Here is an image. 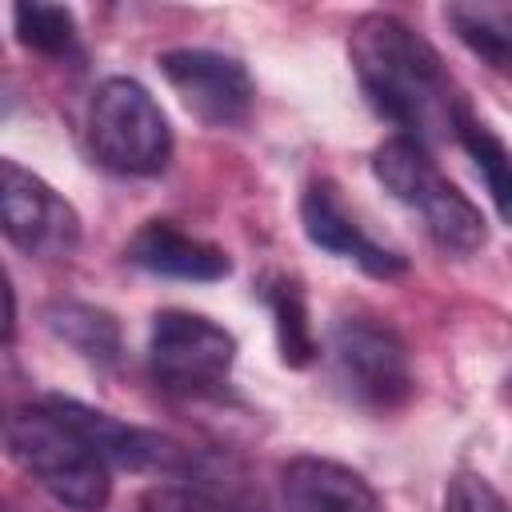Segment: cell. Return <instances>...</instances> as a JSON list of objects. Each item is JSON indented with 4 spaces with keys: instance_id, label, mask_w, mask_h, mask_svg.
<instances>
[{
    "instance_id": "obj_1",
    "label": "cell",
    "mask_w": 512,
    "mask_h": 512,
    "mask_svg": "<svg viewBox=\"0 0 512 512\" xmlns=\"http://www.w3.org/2000/svg\"><path fill=\"white\" fill-rule=\"evenodd\" d=\"M348 56L364 96L404 132V140L424 148L428 140L452 132V120L464 104L452 92L440 52L416 28L388 12H368L352 24Z\"/></svg>"
},
{
    "instance_id": "obj_2",
    "label": "cell",
    "mask_w": 512,
    "mask_h": 512,
    "mask_svg": "<svg viewBox=\"0 0 512 512\" xmlns=\"http://www.w3.org/2000/svg\"><path fill=\"white\" fill-rule=\"evenodd\" d=\"M0 452L72 512H104L112 500V468L48 400L0 412Z\"/></svg>"
},
{
    "instance_id": "obj_3",
    "label": "cell",
    "mask_w": 512,
    "mask_h": 512,
    "mask_svg": "<svg viewBox=\"0 0 512 512\" xmlns=\"http://www.w3.org/2000/svg\"><path fill=\"white\" fill-rule=\"evenodd\" d=\"M372 172L400 204H408L424 220L428 236L444 252H476L484 244L488 224L480 208L432 164V156L416 140L404 136L384 140L372 152Z\"/></svg>"
},
{
    "instance_id": "obj_4",
    "label": "cell",
    "mask_w": 512,
    "mask_h": 512,
    "mask_svg": "<svg viewBox=\"0 0 512 512\" xmlns=\"http://www.w3.org/2000/svg\"><path fill=\"white\" fill-rule=\"evenodd\" d=\"M88 144L120 176H156L172 160V128L156 96L132 76H108L88 104Z\"/></svg>"
},
{
    "instance_id": "obj_5",
    "label": "cell",
    "mask_w": 512,
    "mask_h": 512,
    "mask_svg": "<svg viewBox=\"0 0 512 512\" xmlns=\"http://www.w3.org/2000/svg\"><path fill=\"white\" fill-rule=\"evenodd\" d=\"M236 364V336L184 308H164L148 328V368L160 388L176 396H212L228 384Z\"/></svg>"
},
{
    "instance_id": "obj_6",
    "label": "cell",
    "mask_w": 512,
    "mask_h": 512,
    "mask_svg": "<svg viewBox=\"0 0 512 512\" xmlns=\"http://www.w3.org/2000/svg\"><path fill=\"white\" fill-rule=\"evenodd\" d=\"M328 356L336 384L372 412H392L408 404L416 376L408 360V344L400 340L396 328L368 320V316H344L332 324L328 336Z\"/></svg>"
},
{
    "instance_id": "obj_7",
    "label": "cell",
    "mask_w": 512,
    "mask_h": 512,
    "mask_svg": "<svg viewBox=\"0 0 512 512\" xmlns=\"http://www.w3.org/2000/svg\"><path fill=\"white\" fill-rule=\"evenodd\" d=\"M0 236L24 256L60 260L80 244V216L44 176L0 156Z\"/></svg>"
},
{
    "instance_id": "obj_8",
    "label": "cell",
    "mask_w": 512,
    "mask_h": 512,
    "mask_svg": "<svg viewBox=\"0 0 512 512\" xmlns=\"http://www.w3.org/2000/svg\"><path fill=\"white\" fill-rule=\"evenodd\" d=\"M160 72L180 96V104L208 128H236L248 120L256 84L236 56L212 48H168L160 52Z\"/></svg>"
},
{
    "instance_id": "obj_9",
    "label": "cell",
    "mask_w": 512,
    "mask_h": 512,
    "mask_svg": "<svg viewBox=\"0 0 512 512\" xmlns=\"http://www.w3.org/2000/svg\"><path fill=\"white\" fill-rule=\"evenodd\" d=\"M48 404L88 440V448L108 464V468H132V472H168V476H188L196 472V452L184 448L180 440L124 424L100 408H88L72 396H48Z\"/></svg>"
},
{
    "instance_id": "obj_10",
    "label": "cell",
    "mask_w": 512,
    "mask_h": 512,
    "mask_svg": "<svg viewBox=\"0 0 512 512\" xmlns=\"http://www.w3.org/2000/svg\"><path fill=\"white\" fill-rule=\"evenodd\" d=\"M300 224H304V236L316 248H324V252H332L340 260H352L368 276L388 280V276H400L404 272V256H396L392 248L376 244L356 224V216L344 208V200L336 196V188L324 184V180L320 184H308V192L300 196Z\"/></svg>"
},
{
    "instance_id": "obj_11",
    "label": "cell",
    "mask_w": 512,
    "mask_h": 512,
    "mask_svg": "<svg viewBox=\"0 0 512 512\" xmlns=\"http://www.w3.org/2000/svg\"><path fill=\"white\" fill-rule=\"evenodd\" d=\"M280 496L288 512H384L376 488L340 460L296 456L280 468Z\"/></svg>"
},
{
    "instance_id": "obj_12",
    "label": "cell",
    "mask_w": 512,
    "mask_h": 512,
    "mask_svg": "<svg viewBox=\"0 0 512 512\" xmlns=\"http://www.w3.org/2000/svg\"><path fill=\"white\" fill-rule=\"evenodd\" d=\"M128 260L152 276L188 280V284H212L232 272V260L224 256V248H216L200 236H188L184 228H176L168 220H148L128 240Z\"/></svg>"
},
{
    "instance_id": "obj_13",
    "label": "cell",
    "mask_w": 512,
    "mask_h": 512,
    "mask_svg": "<svg viewBox=\"0 0 512 512\" xmlns=\"http://www.w3.org/2000/svg\"><path fill=\"white\" fill-rule=\"evenodd\" d=\"M44 320L88 364L112 368L120 360V324L112 320V312L84 304V300H56V304H48Z\"/></svg>"
},
{
    "instance_id": "obj_14",
    "label": "cell",
    "mask_w": 512,
    "mask_h": 512,
    "mask_svg": "<svg viewBox=\"0 0 512 512\" xmlns=\"http://www.w3.org/2000/svg\"><path fill=\"white\" fill-rule=\"evenodd\" d=\"M264 304L272 312V328H276V348L280 360L288 368H304L316 356V336L308 324V304L296 280L288 276H268L264 280Z\"/></svg>"
},
{
    "instance_id": "obj_15",
    "label": "cell",
    "mask_w": 512,
    "mask_h": 512,
    "mask_svg": "<svg viewBox=\"0 0 512 512\" xmlns=\"http://www.w3.org/2000/svg\"><path fill=\"white\" fill-rule=\"evenodd\" d=\"M444 20L456 28V36L484 56L492 68H508L512 56V12L504 4H448Z\"/></svg>"
},
{
    "instance_id": "obj_16",
    "label": "cell",
    "mask_w": 512,
    "mask_h": 512,
    "mask_svg": "<svg viewBox=\"0 0 512 512\" xmlns=\"http://www.w3.org/2000/svg\"><path fill=\"white\" fill-rule=\"evenodd\" d=\"M452 136H456V140L464 144V152L480 164L496 212L508 216V192H512V180H508V148H504V140H500L484 120H476L468 108L456 112V120H452Z\"/></svg>"
},
{
    "instance_id": "obj_17",
    "label": "cell",
    "mask_w": 512,
    "mask_h": 512,
    "mask_svg": "<svg viewBox=\"0 0 512 512\" xmlns=\"http://www.w3.org/2000/svg\"><path fill=\"white\" fill-rule=\"evenodd\" d=\"M12 24L24 48L40 52V56H68L76 52V16L64 4H16L12 8Z\"/></svg>"
},
{
    "instance_id": "obj_18",
    "label": "cell",
    "mask_w": 512,
    "mask_h": 512,
    "mask_svg": "<svg viewBox=\"0 0 512 512\" xmlns=\"http://www.w3.org/2000/svg\"><path fill=\"white\" fill-rule=\"evenodd\" d=\"M140 512H236V508L200 476H180L168 484H152L140 496Z\"/></svg>"
},
{
    "instance_id": "obj_19",
    "label": "cell",
    "mask_w": 512,
    "mask_h": 512,
    "mask_svg": "<svg viewBox=\"0 0 512 512\" xmlns=\"http://www.w3.org/2000/svg\"><path fill=\"white\" fill-rule=\"evenodd\" d=\"M444 512H508V504L480 472H460L444 492Z\"/></svg>"
},
{
    "instance_id": "obj_20",
    "label": "cell",
    "mask_w": 512,
    "mask_h": 512,
    "mask_svg": "<svg viewBox=\"0 0 512 512\" xmlns=\"http://www.w3.org/2000/svg\"><path fill=\"white\" fill-rule=\"evenodd\" d=\"M12 332H16V292L8 272L0 268V340H12Z\"/></svg>"
}]
</instances>
